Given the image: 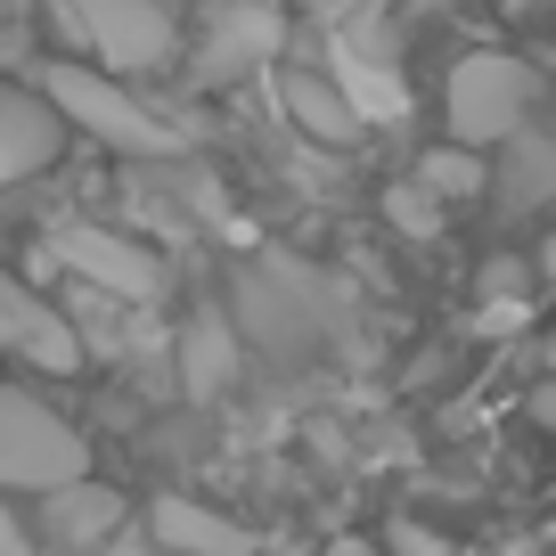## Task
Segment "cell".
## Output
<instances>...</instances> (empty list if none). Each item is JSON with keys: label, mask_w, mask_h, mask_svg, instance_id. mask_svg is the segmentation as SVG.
I'll return each mask as SVG.
<instances>
[{"label": "cell", "mask_w": 556, "mask_h": 556, "mask_svg": "<svg viewBox=\"0 0 556 556\" xmlns=\"http://www.w3.org/2000/svg\"><path fill=\"white\" fill-rule=\"evenodd\" d=\"M34 90L50 99V115L66 123V131H90L99 148H115V156H173V148H180V131L156 115V106H139L115 74L83 66V58H50V66H34Z\"/></svg>", "instance_id": "6da1fadb"}, {"label": "cell", "mask_w": 556, "mask_h": 556, "mask_svg": "<svg viewBox=\"0 0 556 556\" xmlns=\"http://www.w3.org/2000/svg\"><path fill=\"white\" fill-rule=\"evenodd\" d=\"M540 106V66L516 50H475L451 66V90H442V115H451V148H500L507 131H523Z\"/></svg>", "instance_id": "7a4b0ae2"}, {"label": "cell", "mask_w": 556, "mask_h": 556, "mask_svg": "<svg viewBox=\"0 0 556 556\" xmlns=\"http://www.w3.org/2000/svg\"><path fill=\"white\" fill-rule=\"evenodd\" d=\"M90 475V442L74 434L66 417L50 401L17 393V384H0V491L9 500H41V491H66Z\"/></svg>", "instance_id": "3957f363"}, {"label": "cell", "mask_w": 556, "mask_h": 556, "mask_svg": "<svg viewBox=\"0 0 556 556\" xmlns=\"http://www.w3.org/2000/svg\"><path fill=\"white\" fill-rule=\"evenodd\" d=\"M66 17L99 74H164L180 58V25L156 0H66Z\"/></svg>", "instance_id": "277c9868"}, {"label": "cell", "mask_w": 556, "mask_h": 556, "mask_svg": "<svg viewBox=\"0 0 556 556\" xmlns=\"http://www.w3.org/2000/svg\"><path fill=\"white\" fill-rule=\"evenodd\" d=\"M50 262L83 278V295H106V303H156L164 295L156 245L123 238V229H99V222H66L50 238Z\"/></svg>", "instance_id": "5b68a950"}, {"label": "cell", "mask_w": 556, "mask_h": 556, "mask_svg": "<svg viewBox=\"0 0 556 556\" xmlns=\"http://www.w3.org/2000/svg\"><path fill=\"white\" fill-rule=\"evenodd\" d=\"M58 156H66V123L50 115V99L34 83H0V189L50 173Z\"/></svg>", "instance_id": "8992f818"}, {"label": "cell", "mask_w": 556, "mask_h": 556, "mask_svg": "<svg viewBox=\"0 0 556 556\" xmlns=\"http://www.w3.org/2000/svg\"><path fill=\"white\" fill-rule=\"evenodd\" d=\"M148 532H156V548H173V556H245V532L222 516V507L189 500V491H164V500L148 507Z\"/></svg>", "instance_id": "52a82bcc"}, {"label": "cell", "mask_w": 556, "mask_h": 556, "mask_svg": "<svg viewBox=\"0 0 556 556\" xmlns=\"http://www.w3.org/2000/svg\"><path fill=\"white\" fill-rule=\"evenodd\" d=\"M278 106H287L295 131L319 139V148H361V131H368V123L344 106V90H336L328 74H312V66H295L287 83H278Z\"/></svg>", "instance_id": "ba28073f"}, {"label": "cell", "mask_w": 556, "mask_h": 556, "mask_svg": "<svg viewBox=\"0 0 556 556\" xmlns=\"http://www.w3.org/2000/svg\"><path fill=\"white\" fill-rule=\"evenodd\" d=\"M483 180L500 189L507 213H540V205H548V189H556V148L523 123V131L500 139V164H483Z\"/></svg>", "instance_id": "9c48e42d"}, {"label": "cell", "mask_w": 556, "mask_h": 556, "mask_svg": "<svg viewBox=\"0 0 556 556\" xmlns=\"http://www.w3.org/2000/svg\"><path fill=\"white\" fill-rule=\"evenodd\" d=\"M336 90H344V106L361 123H393L401 106H409V90L393 83V66H384L377 50H361V41H336V74H328Z\"/></svg>", "instance_id": "30bf717a"}, {"label": "cell", "mask_w": 556, "mask_h": 556, "mask_svg": "<svg viewBox=\"0 0 556 556\" xmlns=\"http://www.w3.org/2000/svg\"><path fill=\"white\" fill-rule=\"evenodd\" d=\"M270 50H278V17H270V9H222V17H213V34H205V83L262 66Z\"/></svg>", "instance_id": "8fae6325"}, {"label": "cell", "mask_w": 556, "mask_h": 556, "mask_svg": "<svg viewBox=\"0 0 556 556\" xmlns=\"http://www.w3.org/2000/svg\"><path fill=\"white\" fill-rule=\"evenodd\" d=\"M17 352L25 368H41V377H74V368H83V336H74V312H58L50 295L34 303V312H25V328H17Z\"/></svg>", "instance_id": "7c38bea8"}, {"label": "cell", "mask_w": 556, "mask_h": 556, "mask_svg": "<svg viewBox=\"0 0 556 556\" xmlns=\"http://www.w3.org/2000/svg\"><path fill=\"white\" fill-rule=\"evenodd\" d=\"M41 500H50V532H66L74 548H90V540H106L123 523V500L106 483H90V475L66 483V491H41Z\"/></svg>", "instance_id": "4fadbf2b"}, {"label": "cell", "mask_w": 556, "mask_h": 556, "mask_svg": "<svg viewBox=\"0 0 556 556\" xmlns=\"http://www.w3.org/2000/svg\"><path fill=\"white\" fill-rule=\"evenodd\" d=\"M189 393H213V384L229 377V368H238V344H229V319H197L189 328Z\"/></svg>", "instance_id": "5bb4252c"}, {"label": "cell", "mask_w": 556, "mask_h": 556, "mask_svg": "<svg viewBox=\"0 0 556 556\" xmlns=\"http://www.w3.org/2000/svg\"><path fill=\"white\" fill-rule=\"evenodd\" d=\"M417 189L426 197H475L483 189V156L475 148H426L417 156Z\"/></svg>", "instance_id": "9a60e30c"}, {"label": "cell", "mask_w": 556, "mask_h": 556, "mask_svg": "<svg viewBox=\"0 0 556 556\" xmlns=\"http://www.w3.org/2000/svg\"><path fill=\"white\" fill-rule=\"evenodd\" d=\"M34 278H9V270H0V352H9V344H17V328H25V312H34Z\"/></svg>", "instance_id": "2e32d148"}, {"label": "cell", "mask_w": 556, "mask_h": 556, "mask_svg": "<svg viewBox=\"0 0 556 556\" xmlns=\"http://www.w3.org/2000/svg\"><path fill=\"white\" fill-rule=\"evenodd\" d=\"M0 556H34V523H25V507L0 491Z\"/></svg>", "instance_id": "e0dca14e"}, {"label": "cell", "mask_w": 556, "mask_h": 556, "mask_svg": "<svg viewBox=\"0 0 556 556\" xmlns=\"http://www.w3.org/2000/svg\"><path fill=\"white\" fill-rule=\"evenodd\" d=\"M393 540H401V556H451V548H442V540H434V532H417V523H401V532H393Z\"/></svg>", "instance_id": "ac0fdd59"}, {"label": "cell", "mask_w": 556, "mask_h": 556, "mask_svg": "<svg viewBox=\"0 0 556 556\" xmlns=\"http://www.w3.org/2000/svg\"><path fill=\"white\" fill-rule=\"evenodd\" d=\"M328 556H384L377 540H361V532H344V540H328Z\"/></svg>", "instance_id": "d6986e66"}, {"label": "cell", "mask_w": 556, "mask_h": 556, "mask_svg": "<svg viewBox=\"0 0 556 556\" xmlns=\"http://www.w3.org/2000/svg\"><path fill=\"white\" fill-rule=\"evenodd\" d=\"M426 9H458V0H426Z\"/></svg>", "instance_id": "ffe728a7"}, {"label": "cell", "mask_w": 556, "mask_h": 556, "mask_svg": "<svg viewBox=\"0 0 556 556\" xmlns=\"http://www.w3.org/2000/svg\"><path fill=\"white\" fill-rule=\"evenodd\" d=\"M507 556H516V548H507Z\"/></svg>", "instance_id": "44dd1931"}]
</instances>
